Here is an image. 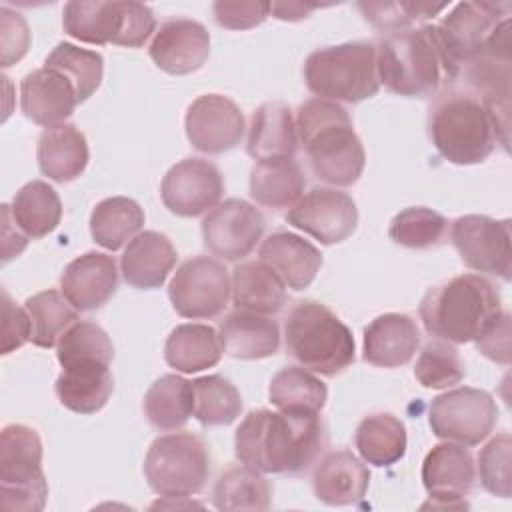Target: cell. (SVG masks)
I'll return each instance as SVG.
<instances>
[{"instance_id":"cell-30","label":"cell","mask_w":512,"mask_h":512,"mask_svg":"<svg viewBox=\"0 0 512 512\" xmlns=\"http://www.w3.org/2000/svg\"><path fill=\"white\" fill-rule=\"evenodd\" d=\"M88 158L86 136L74 124L42 130L36 146V160L40 172L50 180L64 184L78 178L86 170Z\"/></svg>"},{"instance_id":"cell-4","label":"cell","mask_w":512,"mask_h":512,"mask_svg":"<svg viewBox=\"0 0 512 512\" xmlns=\"http://www.w3.org/2000/svg\"><path fill=\"white\" fill-rule=\"evenodd\" d=\"M428 136L438 154L458 166L484 162L498 142L484 102L458 90L444 92L430 104Z\"/></svg>"},{"instance_id":"cell-27","label":"cell","mask_w":512,"mask_h":512,"mask_svg":"<svg viewBox=\"0 0 512 512\" xmlns=\"http://www.w3.org/2000/svg\"><path fill=\"white\" fill-rule=\"evenodd\" d=\"M258 256L282 278L288 288L296 292L308 288L322 266L320 250L302 236L286 230L270 234L260 244Z\"/></svg>"},{"instance_id":"cell-3","label":"cell","mask_w":512,"mask_h":512,"mask_svg":"<svg viewBox=\"0 0 512 512\" xmlns=\"http://www.w3.org/2000/svg\"><path fill=\"white\" fill-rule=\"evenodd\" d=\"M500 310V292L490 280L478 274H460L424 294L420 320L426 332L438 340L466 344Z\"/></svg>"},{"instance_id":"cell-16","label":"cell","mask_w":512,"mask_h":512,"mask_svg":"<svg viewBox=\"0 0 512 512\" xmlns=\"http://www.w3.org/2000/svg\"><path fill=\"white\" fill-rule=\"evenodd\" d=\"M204 246L218 258L242 260L262 240L266 230L264 214L242 198H228L216 204L200 224Z\"/></svg>"},{"instance_id":"cell-19","label":"cell","mask_w":512,"mask_h":512,"mask_svg":"<svg viewBox=\"0 0 512 512\" xmlns=\"http://www.w3.org/2000/svg\"><path fill=\"white\" fill-rule=\"evenodd\" d=\"M476 480L472 454L456 442L436 444L422 462V482L430 498L422 508H468L466 494L472 490Z\"/></svg>"},{"instance_id":"cell-45","label":"cell","mask_w":512,"mask_h":512,"mask_svg":"<svg viewBox=\"0 0 512 512\" xmlns=\"http://www.w3.org/2000/svg\"><path fill=\"white\" fill-rule=\"evenodd\" d=\"M56 358L62 368L88 360L110 366V362L114 360V344L98 324L88 320H76L60 336L56 344Z\"/></svg>"},{"instance_id":"cell-22","label":"cell","mask_w":512,"mask_h":512,"mask_svg":"<svg viewBox=\"0 0 512 512\" xmlns=\"http://www.w3.org/2000/svg\"><path fill=\"white\" fill-rule=\"evenodd\" d=\"M78 104L70 80L54 68H38L20 82V108L38 126L54 128L66 124Z\"/></svg>"},{"instance_id":"cell-34","label":"cell","mask_w":512,"mask_h":512,"mask_svg":"<svg viewBox=\"0 0 512 512\" xmlns=\"http://www.w3.org/2000/svg\"><path fill=\"white\" fill-rule=\"evenodd\" d=\"M222 352L220 336L208 324H180L170 332L164 344L166 364L184 374L216 366Z\"/></svg>"},{"instance_id":"cell-44","label":"cell","mask_w":512,"mask_h":512,"mask_svg":"<svg viewBox=\"0 0 512 512\" xmlns=\"http://www.w3.org/2000/svg\"><path fill=\"white\" fill-rule=\"evenodd\" d=\"M446 230L448 220L442 214L426 206H410L392 218L388 236L392 242L404 248L428 250L442 242Z\"/></svg>"},{"instance_id":"cell-35","label":"cell","mask_w":512,"mask_h":512,"mask_svg":"<svg viewBox=\"0 0 512 512\" xmlns=\"http://www.w3.org/2000/svg\"><path fill=\"white\" fill-rule=\"evenodd\" d=\"M354 444L364 462L372 466H392L406 454V426L388 412H374L360 420Z\"/></svg>"},{"instance_id":"cell-50","label":"cell","mask_w":512,"mask_h":512,"mask_svg":"<svg viewBox=\"0 0 512 512\" xmlns=\"http://www.w3.org/2000/svg\"><path fill=\"white\" fill-rule=\"evenodd\" d=\"M212 14L218 26L228 30H248L262 24L270 14V2H226L212 4Z\"/></svg>"},{"instance_id":"cell-31","label":"cell","mask_w":512,"mask_h":512,"mask_svg":"<svg viewBox=\"0 0 512 512\" xmlns=\"http://www.w3.org/2000/svg\"><path fill=\"white\" fill-rule=\"evenodd\" d=\"M298 148V130L292 110L284 102L260 104L248 126L246 150L254 160L292 156Z\"/></svg>"},{"instance_id":"cell-38","label":"cell","mask_w":512,"mask_h":512,"mask_svg":"<svg viewBox=\"0 0 512 512\" xmlns=\"http://www.w3.org/2000/svg\"><path fill=\"white\" fill-rule=\"evenodd\" d=\"M144 414L158 430H176L194 414L192 382L178 374L160 376L144 396Z\"/></svg>"},{"instance_id":"cell-23","label":"cell","mask_w":512,"mask_h":512,"mask_svg":"<svg viewBox=\"0 0 512 512\" xmlns=\"http://www.w3.org/2000/svg\"><path fill=\"white\" fill-rule=\"evenodd\" d=\"M116 288V262L102 252H86L74 258L60 276V292L80 312H92L104 306Z\"/></svg>"},{"instance_id":"cell-26","label":"cell","mask_w":512,"mask_h":512,"mask_svg":"<svg viewBox=\"0 0 512 512\" xmlns=\"http://www.w3.org/2000/svg\"><path fill=\"white\" fill-rule=\"evenodd\" d=\"M176 260V248L166 234L144 230L138 232L124 248L120 272L126 284L140 290H152L166 282L168 274L176 266Z\"/></svg>"},{"instance_id":"cell-42","label":"cell","mask_w":512,"mask_h":512,"mask_svg":"<svg viewBox=\"0 0 512 512\" xmlns=\"http://www.w3.org/2000/svg\"><path fill=\"white\" fill-rule=\"evenodd\" d=\"M192 392L194 416L204 426L232 424L242 412V396L238 388L220 374L194 378Z\"/></svg>"},{"instance_id":"cell-25","label":"cell","mask_w":512,"mask_h":512,"mask_svg":"<svg viewBox=\"0 0 512 512\" xmlns=\"http://www.w3.org/2000/svg\"><path fill=\"white\" fill-rule=\"evenodd\" d=\"M420 346V330L408 314L386 312L364 328V360L378 368H398L412 360Z\"/></svg>"},{"instance_id":"cell-39","label":"cell","mask_w":512,"mask_h":512,"mask_svg":"<svg viewBox=\"0 0 512 512\" xmlns=\"http://www.w3.org/2000/svg\"><path fill=\"white\" fill-rule=\"evenodd\" d=\"M272 486L262 472L240 464L226 468L212 490V504L218 510H268Z\"/></svg>"},{"instance_id":"cell-20","label":"cell","mask_w":512,"mask_h":512,"mask_svg":"<svg viewBox=\"0 0 512 512\" xmlns=\"http://www.w3.org/2000/svg\"><path fill=\"white\" fill-rule=\"evenodd\" d=\"M184 128L198 152L222 154L240 144L246 124L234 100L224 94H202L188 106Z\"/></svg>"},{"instance_id":"cell-18","label":"cell","mask_w":512,"mask_h":512,"mask_svg":"<svg viewBox=\"0 0 512 512\" xmlns=\"http://www.w3.org/2000/svg\"><path fill=\"white\" fill-rule=\"evenodd\" d=\"M224 194V178L216 164L204 158H184L162 178L160 198L164 206L182 218L210 212Z\"/></svg>"},{"instance_id":"cell-29","label":"cell","mask_w":512,"mask_h":512,"mask_svg":"<svg viewBox=\"0 0 512 512\" xmlns=\"http://www.w3.org/2000/svg\"><path fill=\"white\" fill-rule=\"evenodd\" d=\"M60 404L76 414H94L106 406L114 390L108 364L76 362L64 366L54 384Z\"/></svg>"},{"instance_id":"cell-5","label":"cell","mask_w":512,"mask_h":512,"mask_svg":"<svg viewBox=\"0 0 512 512\" xmlns=\"http://www.w3.org/2000/svg\"><path fill=\"white\" fill-rule=\"evenodd\" d=\"M286 352L306 370L336 376L356 358L350 328L322 302L302 300L288 312L284 324Z\"/></svg>"},{"instance_id":"cell-47","label":"cell","mask_w":512,"mask_h":512,"mask_svg":"<svg viewBox=\"0 0 512 512\" xmlns=\"http://www.w3.org/2000/svg\"><path fill=\"white\" fill-rule=\"evenodd\" d=\"M478 476L486 492L510 498L512 496V438L500 432L490 438L478 454Z\"/></svg>"},{"instance_id":"cell-11","label":"cell","mask_w":512,"mask_h":512,"mask_svg":"<svg viewBox=\"0 0 512 512\" xmlns=\"http://www.w3.org/2000/svg\"><path fill=\"white\" fill-rule=\"evenodd\" d=\"M510 8V2H460L434 26L448 80L462 74L494 28L510 18Z\"/></svg>"},{"instance_id":"cell-48","label":"cell","mask_w":512,"mask_h":512,"mask_svg":"<svg viewBox=\"0 0 512 512\" xmlns=\"http://www.w3.org/2000/svg\"><path fill=\"white\" fill-rule=\"evenodd\" d=\"M356 6L366 22L388 34L406 30L414 22L432 18L446 8V4L432 2H358Z\"/></svg>"},{"instance_id":"cell-37","label":"cell","mask_w":512,"mask_h":512,"mask_svg":"<svg viewBox=\"0 0 512 512\" xmlns=\"http://www.w3.org/2000/svg\"><path fill=\"white\" fill-rule=\"evenodd\" d=\"M12 216L30 238H42L58 228L62 202L58 192L44 180L26 182L12 198Z\"/></svg>"},{"instance_id":"cell-9","label":"cell","mask_w":512,"mask_h":512,"mask_svg":"<svg viewBox=\"0 0 512 512\" xmlns=\"http://www.w3.org/2000/svg\"><path fill=\"white\" fill-rule=\"evenodd\" d=\"M48 498L42 472V440L26 424H6L0 432V508L38 512Z\"/></svg>"},{"instance_id":"cell-10","label":"cell","mask_w":512,"mask_h":512,"mask_svg":"<svg viewBox=\"0 0 512 512\" xmlns=\"http://www.w3.org/2000/svg\"><path fill=\"white\" fill-rule=\"evenodd\" d=\"M148 486L164 498L198 494L210 476V454L202 438L192 432L158 436L144 458Z\"/></svg>"},{"instance_id":"cell-51","label":"cell","mask_w":512,"mask_h":512,"mask_svg":"<svg viewBox=\"0 0 512 512\" xmlns=\"http://www.w3.org/2000/svg\"><path fill=\"white\" fill-rule=\"evenodd\" d=\"M476 348L492 362L510 364V314L500 310L494 314L474 338Z\"/></svg>"},{"instance_id":"cell-21","label":"cell","mask_w":512,"mask_h":512,"mask_svg":"<svg viewBox=\"0 0 512 512\" xmlns=\"http://www.w3.org/2000/svg\"><path fill=\"white\" fill-rule=\"evenodd\" d=\"M154 64L174 76L200 70L210 56V34L190 18H170L160 24L148 48Z\"/></svg>"},{"instance_id":"cell-53","label":"cell","mask_w":512,"mask_h":512,"mask_svg":"<svg viewBox=\"0 0 512 512\" xmlns=\"http://www.w3.org/2000/svg\"><path fill=\"white\" fill-rule=\"evenodd\" d=\"M0 222H2V262H10L12 258H16L26 246H28V238L16 224L14 216H12V208L10 204H2L0 206Z\"/></svg>"},{"instance_id":"cell-14","label":"cell","mask_w":512,"mask_h":512,"mask_svg":"<svg viewBox=\"0 0 512 512\" xmlns=\"http://www.w3.org/2000/svg\"><path fill=\"white\" fill-rule=\"evenodd\" d=\"M232 278L226 266L212 256H192L180 264L168 284V298L176 314L192 320L216 318L228 306Z\"/></svg>"},{"instance_id":"cell-36","label":"cell","mask_w":512,"mask_h":512,"mask_svg":"<svg viewBox=\"0 0 512 512\" xmlns=\"http://www.w3.org/2000/svg\"><path fill=\"white\" fill-rule=\"evenodd\" d=\"M144 226V210L126 196H112L100 200L90 214L92 240L106 248L118 250L128 244Z\"/></svg>"},{"instance_id":"cell-24","label":"cell","mask_w":512,"mask_h":512,"mask_svg":"<svg viewBox=\"0 0 512 512\" xmlns=\"http://www.w3.org/2000/svg\"><path fill=\"white\" fill-rule=\"evenodd\" d=\"M370 484L368 466L350 450L324 454L312 474L314 496L328 506H350L366 496Z\"/></svg>"},{"instance_id":"cell-7","label":"cell","mask_w":512,"mask_h":512,"mask_svg":"<svg viewBox=\"0 0 512 512\" xmlns=\"http://www.w3.org/2000/svg\"><path fill=\"white\" fill-rule=\"evenodd\" d=\"M304 82L316 98L332 102H362L378 88L376 46L372 42H344L308 54Z\"/></svg>"},{"instance_id":"cell-12","label":"cell","mask_w":512,"mask_h":512,"mask_svg":"<svg viewBox=\"0 0 512 512\" xmlns=\"http://www.w3.org/2000/svg\"><path fill=\"white\" fill-rule=\"evenodd\" d=\"M510 62V18H506L460 74L488 108L504 150H508L510 132Z\"/></svg>"},{"instance_id":"cell-52","label":"cell","mask_w":512,"mask_h":512,"mask_svg":"<svg viewBox=\"0 0 512 512\" xmlns=\"http://www.w3.org/2000/svg\"><path fill=\"white\" fill-rule=\"evenodd\" d=\"M30 342V318L26 308H20L2 288V354H10Z\"/></svg>"},{"instance_id":"cell-41","label":"cell","mask_w":512,"mask_h":512,"mask_svg":"<svg viewBox=\"0 0 512 512\" xmlns=\"http://www.w3.org/2000/svg\"><path fill=\"white\" fill-rule=\"evenodd\" d=\"M30 318V342L52 348L60 336L78 320L76 308L58 290H42L24 302Z\"/></svg>"},{"instance_id":"cell-6","label":"cell","mask_w":512,"mask_h":512,"mask_svg":"<svg viewBox=\"0 0 512 512\" xmlns=\"http://www.w3.org/2000/svg\"><path fill=\"white\" fill-rule=\"evenodd\" d=\"M378 80L400 96L434 94L446 78L434 26L392 32L376 46Z\"/></svg>"},{"instance_id":"cell-40","label":"cell","mask_w":512,"mask_h":512,"mask_svg":"<svg viewBox=\"0 0 512 512\" xmlns=\"http://www.w3.org/2000/svg\"><path fill=\"white\" fill-rule=\"evenodd\" d=\"M268 398L278 410L318 414L328 400V388L310 370L286 366L272 376Z\"/></svg>"},{"instance_id":"cell-32","label":"cell","mask_w":512,"mask_h":512,"mask_svg":"<svg viewBox=\"0 0 512 512\" xmlns=\"http://www.w3.org/2000/svg\"><path fill=\"white\" fill-rule=\"evenodd\" d=\"M304 174L292 156L256 160L250 170V196L266 208H290L304 192Z\"/></svg>"},{"instance_id":"cell-43","label":"cell","mask_w":512,"mask_h":512,"mask_svg":"<svg viewBox=\"0 0 512 512\" xmlns=\"http://www.w3.org/2000/svg\"><path fill=\"white\" fill-rule=\"evenodd\" d=\"M46 68L64 74L76 90L78 104L86 102L100 86L104 74V60L96 50L80 48L70 42H60L44 60Z\"/></svg>"},{"instance_id":"cell-33","label":"cell","mask_w":512,"mask_h":512,"mask_svg":"<svg viewBox=\"0 0 512 512\" xmlns=\"http://www.w3.org/2000/svg\"><path fill=\"white\" fill-rule=\"evenodd\" d=\"M232 302L238 310L276 314L286 304V284L262 260H248L232 270Z\"/></svg>"},{"instance_id":"cell-1","label":"cell","mask_w":512,"mask_h":512,"mask_svg":"<svg viewBox=\"0 0 512 512\" xmlns=\"http://www.w3.org/2000/svg\"><path fill=\"white\" fill-rule=\"evenodd\" d=\"M328 442L326 426L314 412L252 410L234 434L236 458L266 474L308 470Z\"/></svg>"},{"instance_id":"cell-54","label":"cell","mask_w":512,"mask_h":512,"mask_svg":"<svg viewBox=\"0 0 512 512\" xmlns=\"http://www.w3.org/2000/svg\"><path fill=\"white\" fill-rule=\"evenodd\" d=\"M316 8H320V4H306V2H272L270 4V12L274 14V18L288 20V22L304 20Z\"/></svg>"},{"instance_id":"cell-17","label":"cell","mask_w":512,"mask_h":512,"mask_svg":"<svg viewBox=\"0 0 512 512\" xmlns=\"http://www.w3.org/2000/svg\"><path fill=\"white\" fill-rule=\"evenodd\" d=\"M286 222L304 230L320 244H338L358 226V208L348 192L316 186L302 194L286 212Z\"/></svg>"},{"instance_id":"cell-15","label":"cell","mask_w":512,"mask_h":512,"mask_svg":"<svg viewBox=\"0 0 512 512\" xmlns=\"http://www.w3.org/2000/svg\"><path fill=\"white\" fill-rule=\"evenodd\" d=\"M450 240L460 260L476 270L510 280V220H494L482 214H466L452 222Z\"/></svg>"},{"instance_id":"cell-46","label":"cell","mask_w":512,"mask_h":512,"mask_svg":"<svg viewBox=\"0 0 512 512\" xmlns=\"http://www.w3.org/2000/svg\"><path fill=\"white\" fill-rule=\"evenodd\" d=\"M414 376L424 388L440 390L462 382L464 364L450 342L434 340L422 348L414 366Z\"/></svg>"},{"instance_id":"cell-49","label":"cell","mask_w":512,"mask_h":512,"mask_svg":"<svg viewBox=\"0 0 512 512\" xmlns=\"http://www.w3.org/2000/svg\"><path fill=\"white\" fill-rule=\"evenodd\" d=\"M30 46V28L22 14L10 10L8 6L0 8V66L8 68L16 64Z\"/></svg>"},{"instance_id":"cell-8","label":"cell","mask_w":512,"mask_h":512,"mask_svg":"<svg viewBox=\"0 0 512 512\" xmlns=\"http://www.w3.org/2000/svg\"><path fill=\"white\" fill-rule=\"evenodd\" d=\"M64 32L86 44H116L140 48L154 32L156 18L150 6L130 0L84 2L72 0L62 10Z\"/></svg>"},{"instance_id":"cell-2","label":"cell","mask_w":512,"mask_h":512,"mask_svg":"<svg viewBox=\"0 0 512 512\" xmlns=\"http://www.w3.org/2000/svg\"><path fill=\"white\" fill-rule=\"evenodd\" d=\"M296 130L318 180L334 188L360 180L366 154L344 106L326 98H310L296 112Z\"/></svg>"},{"instance_id":"cell-13","label":"cell","mask_w":512,"mask_h":512,"mask_svg":"<svg viewBox=\"0 0 512 512\" xmlns=\"http://www.w3.org/2000/svg\"><path fill=\"white\" fill-rule=\"evenodd\" d=\"M498 422V406L490 392L454 388L430 402L428 424L434 436L462 446H476L490 436Z\"/></svg>"},{"instance_id":"cell-28","label":"cell","mask_w":512,"mask_h":512,"mask_svg":"<svg viewBox=\"0 0 512 512\" xmlns=\"http://www.w3.org/2000/svg\"><path fill=\"white\" fill-rule=\"evenodd\" d=\"M218 336L222 350L238 360L268 358L280 348V330L272 318L238 308L220 322Z\"/></svg>"}]
</instances>
